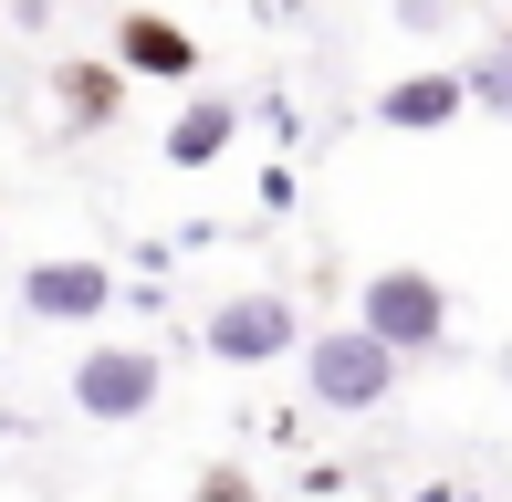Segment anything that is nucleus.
Listing matches in <instances>:
<instances>
[{
	"instance_id": "f257e3e1",
	"label": "nucleus",
	"mask_w": 512,
	"mask_h": 502,
	"mask_svg": "<svg viewBox=\"0 0 512 502\" xmlns=\"http://www.w3.org/2000/svg\"><path fill=\"white\" fill-rule=\"evenodd\" d=\"M398 367H408V356L377 346L356 314L304 335V398L324 408V419H366V408H387V398H398Z\"/></svg>"
},
{
	"instance_id": "f03ea898",
	"label": "nucleus",
	"mask_w": 512,
	"mask_h": 502,
	"mask_svg": "<svg viewBox=\"0 0 512 502\" xmlns=\"http://www.w3.org/2000/svg\"><path fill=\"white\" fill-rule=\"evenodd\" d=\"M356 325L377 335V346H398V356H439L450 346V283H439L429 262H377L356 283Z\"/></svg>"
},
{
	"instance_id": "7ed1b4c3",
	"label": "nucleus",
	"mask_w": 512,
	"mask_h": 502,
	"mask_svg": "<svg viewBox=\"0 0 512 502\" xmlns=\"http://www.w3.org/2000/svg\"><path fill=\"white\" fill-rule=\"evenodd\" d=\"M157 398H168V356H157V346L105 335V346L74 356V419H95V429H136V419H157Z\"/></svg>"
},
{
	"instance_id": "20e7f679",
	"label": "nucleus",
	"mask_w": 512,
	"mask_h": 502,
	"mask_svg": "<svg viewBox=\"0 0 512 502\" xmlns=\"http://www.w3.org/2000/svg\"><path fill=\"white\" fill-rule=\"evenodd\" d=\"M304 304L293 293H272V283H251V293H220L209 304V325H199V346L220 356V367H283V356H304Z\"/></svg>"
},
{
	"instance_id": "39448f33",
	"label": "nucleus",
	"mask_w": 512,
	"mask_h": 502,
	"mask_svg": "<svg viewBox=\"0 0 512 502\" xmlns=\"http://www.w3.org/2000/svg\"><path fill=\"white\" fill-rule=\"evenodd\" d=\"M21 314H32V325H105L115 314V272L95 251H42V262H21Z\"/></svg>"
},
{
	"instance_id": "423d86ee",
	"label": "nucleus",
	"mask_w": 512,
	"mask_h": 502,
	"mask_svg": "<svg viewBox=\"0 0 512 502\" xmlns=\"http://www.w3.org/2000/svg\"><path fill=\"white\" fill-rule=\"evenodd\" d=\"M115 63H126V84H199V32L189 21H168V11H147V0H136V11H115V42H105Z\"/></svg>"
},
{
	"instance_id": "0eeeda50",
	"label": "nucleus",
	"mask_w": 512,
	"mask_h": 502,
	"mask_svg": "<svg viewBox=\"0 0 512 502\" xmlns=\"http://www.w3.org/2000/svg\"><path fill=\"white\" fill-rule=\"evenodd\" d=\"M387 136H439V126H460L471 116V74H439V63H418V74H398L377 105H366Z\"/></svg>"
},
{
	"instance_id": "6e6552de",
	"label": "nucleus",
	"mask_w": 512,
	"mask_h": 502,
	"mask_svg": "<svg viewBox=\"0 0 512 502\" xmlns=\"http://www.w3.org/2000/svg\"><path fill=\"white\" fill-rule=\"evenodd\" d=\"M53 116H63V136H105L126 116V63L115 53H63L53 63Z\"/></svg>"
},
{
	"instance_id": "1a4fd4ad",
	"label": "nucleus",
	"mask_w": 512,
	"mask_h": 502,
	"mask_svg": "<svg viewBox=\"0 0 512 502\" xmlns=\"http://www.w3.org/2000/svg\"><path fill=\"white\" fill-rule=\"evenodd\" d=\"M230 136H241V105L199 84V95L168 116V136H157V147H168V168H220V157H230Z\"/></svg>"
},
{
	"instance_id": "9d476101",
	"label": "nucleus",
	"mask_w": 512,
	"mask_h": 502,
	"mask_svg": "<svg viewBox=\"0 0 512 502\" xmlns=\"http://www.w3.org/2000/svg\"><path fill=\"white\" fill-rule=\"evenodd\" d=\"M189 502H262V482H251L241 461H199L189 471Z\"/></svg>"
},
{
	"instance_id": "9b49d317",
	"label": "nucleus",
	"mask_w": 512,
	"mask_h": 502,
	"mask_svg": "<svg viewBox=\"0 0 512 502\" xmlns=\"http://www.w3.org/2000/svg\"><path fill=\"white\" fill-rule=\"evenodd\" d=\"M471 105L512 126V53H481V63H471Z\"/></svg>"
}]
</instances>
